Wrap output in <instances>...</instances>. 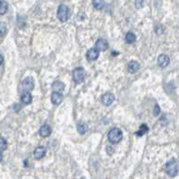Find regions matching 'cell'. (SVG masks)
Returning <instances> with one entry per match:
<instances>
[{
	"label": "cell",
	"mask_w": 179,
	"mask_h": 179,
	"mask_svg": "<svg viewBox=\"0 0 179 179\" xmlns=\"http://www.w3.org/2000/svg\"><path fill=\"white\" fill-rule=\"evenodd\" d=\"M107 138L111 143H118L123 139V133L118 128H113L112 130L109 131Z\"/></svg>",
	"instance_id": "obj_1"
},
{
	"label": "cell",
	"mask_w": 179,
	"mask_h": 179,
	"mask_svg": "<svg viewBox=\"0 0 179 179\" xmlns=\"http://www.w3.org/2000/svg\"><path fill=\"white\" fill-rule=\"evenodd\" d=\"M165 171L170 177H174L178 172V162L177 159H172L165 166Z\"/></svg>",
	"instance_id": "obj_2"
},
{
	"label": "cell",
	"mask_w": 179,
	"mask_h": 179,
	"mask_svg": "<svg viewBox=\"0 0 179 179\" xmlns=\"http://www.w3.org/2000/svg\"><path fill=\"white\" fill-rule=\"evenodd\" d=\"M34 88V81L32 77H26L20 84V91L21 92H30Z\"/></svg>",
	"instance_id": "obj_3"
},
{
	"label": "cell",
	"mask_w": 179,
	"mask_h": 179,
	"mask_svg": "<svg viewBox=\"0 0 179 179\" xmlns=\"http://www.w3.org/2000/svg\"><path fill=\"white\" fill-rule=\"evenodd\" d=\"M56 15H57L58 20L61 22H65L69 18V8L64 5L59 6V7L57 9Z\"/></svg>",
	"instance_id": "obj_4"
},
{
	"label": "cell",
	"mask_w": 179,
	"mask_h": 179,
	"mask_svg": "<svg viewBox=\"0 0 179 179\" xmlns=\"http://www.w3.org/2000/svg\"><path fill=\"white\" fill-rule=\"evenodd\" d=\"M73 78H74V83L76 84H80L84 82L85 78V70L82 67H78L74 69L73 72Z\"/></svg>",
	"instance_id": "obj_5"
},
{
	"label": "cell",
	"mask_w": 179,
	"mask_h": 179,
	"mask_svg": "<svg viewBox=\"0 0 179 179\" xmlns=\"http://www.w3.org/2000/svg\"><path fill=\"white\" fill-rule=\"evenodd\" d=\"M100 101L103 105L105 106H110L112 105V103L115 101V96L111 92H107L105 94H103L100 98Z\"/></svg>",
	"instance_id": "obj_6"
},
{
	"label": "cell",
	"mask_w": 179,
	"mask_h": 179,
	"mask_svg": "<svg viewBox=\"0 0 179 179\" xmlns=\"http://www.w3.org/2000/svg\"><path fill=\"white\" fill-rule=\"evenodd\" d=\"M157 62H158V64L160 66V67L165 68V67H167V66L169 64V63H170V59H169V56H167V55H165V54H161V55L158 56Z\"/></svg>",
	"instance_id": "obj_7"
},
{
	"label": "cell",
	"mask_w": 179,
	"mask_h": 179,
	"mask_svg": "<svg viewBox=\"0 0 179 179\" xmlns=\"http://www.w3.org/2000/svg\"><path fill=\"white\" fill-rule=\"evenodd\" d=\"M99 56V51L95 48V49H91L86 53V57L89 61H94Z\"/></svg>",
	"instance_id": "obj_8"
},
{
	"label": "cell",
	"mask_w": 179,
	"mask_h": 179,
	"mask_svg": "<svg viewBox=\"0 0 179 179\" xmlns=\"http://www.w3.org/2000/svg\"><path fill=\"white\" fill-rule=\"evenodd\" d=\"M96 49L99 51H106L108 49V43L105 39H99L96 41Z\"/></svg>",
	"instance_id": "obj_9"
},
{
	"label": "cell",
	"mask_w": 179,
	"mask_h": 179,
	"mask_svg": "<svg viewBox=\"0 0 179 179\" xmlns=\"http://www.w3.org/2000/svg\"><path fill=\"white\" fill-rule=\"evenodd\" d=\"M46 150H47L46 148L43 147V146H40V147L36 148L35 150H34V153H33L34 158H36V159L42 158L45 156V154H46Z\"/></svg>",
	"instance_id": "obj_10"
},
{
	"label": "cell",
	"mask_w": 179,
	"mask_h": 179,
	"mask_svg": "<svg viewBox=\"0 0 179 179\" xmlns=\"http://www.w3.org/2000/svg\"><path fill=\"white\" fill-rule=\"evenodd\" d=\"M63 100V95L59 92L56 91H53L52 95H51V102L54 105H58L61 103V101Z\"/></svg>",
	"instance_id": "obj_11"
},
{
	"label": "cell",
	"mask_w": 179,
	"mask_h": 179,
	"mask_svg": "<svg viewBox=\"0 0 179 179\" xmlns=\"http://www.w3.org/2000/svg\"><path fill=\"white\" fill-rule=\"evenodd\" d=\"M64 87H65V85H64V83L60 82V81H56L52 84V90L54 91L62 93L64 91Z\"/></svg>",
	"instance_id": "obj_12"
},
{
	"label": "cell",
	"mask_w": 179,
	"mask_h": 179,
	"mask_svg": "<svg viewBox=\"0 0 179 179\" xmlns=\"http://www.w3.org/2000/svg\"><path fill=\"white\" fill-rule=\"evenodd\" d=\"M140 69V64L136 62V61H131L128 63V71L132 74L136 73L137 71Z\"/></svg>",
	"instance_id": "obj_13"
},
{
	"label": "cell",
	"mask_w": 179,
	"mask_h": 179,
	"mask_svg": "<svg viewBox=\"0 0 179 179\" xmlns=\"http://www.w3.org/2000/svg\"><path fill=\"white\" fill-rule=\"evenodd\" d=\"M40 134L42 137H49L51 134V128L48 125H44L40 129Z\"/></svg>",
	"instance_id": "obj_14"
},
{
	"label": "cell",
	"mask_w": 179,
	"mask_h": 179,
	"mask_svg": "<svg viewBox=\"0 0 179 179\" xmlns=\"http://www.w3.org/2000/svg\"><path fill=\"white\" fill-rule=\"evenodd\" d=\"M21 101L25 105L31 104L32 101V97L30 94V92H23V94L21 97Z\"/></svg>",
	"instance_id": "obj_15"
},
{
	"label": "cell",
	"mask_w": 179,
	"mask_h": 179,
	"mask_svg": "<svg viewBox=\"0 0 179 179\" xmlns=\"http://www.w3.org/2000/svg\"><path fill=\"white\" fill-rule=\"evenodd\" d=\"M93 6L97 10H101L105 6V0H93Z\"/></svg>",
	"instance_id": "obj_16"
},
{
	"label": "cell",
	"mask_w": 179,
	"mask_h": 179,
	"mask_svg": "<svg viewBox=\"0 0 179 179\" xmlns=\"http://www.w3.org/2000/svg\"><path fill=\"white\" fill-rule=\"evenodd\" d=\"M126 42L128 43V44H133V43H134L135 42V41H136V36H135V34L131 32H127L126 36Z\"/></svg>",
	"instance_id": "obj_17"
},
{
	"label": "cell",
	"mask_w": 179,
	"mask_h": 179,
	"mask_svg": "<svg viewBox=\"0 0 179 179\" xmlns=\"http://www.w3.org/2000/svg\"><path fill=\"white\" fill-rule=\"evenodd\" d=\"M7 10H8V4L4 0H0V14L1 15L5 14Z\"/></svg>",
	"instance_id": "obj_18"
},
{
	"label": "cell",
	"mask_w": 179,
	"mask_h": 179,
	"mask_svg": "<svg viewBox=\"0 0 179 179\" xmlns=\"http://www.w3.org/2000/svg\"><path fill=\"white\" fill-rule=\"evenodd\" d=\"M148 130H149V128H148V126L146 125H142V126H140V128H139V130L137 131L135 134H136L138 136H142L144 134L147 133Z\"/></svg>",
	"instance_id": "obj_19"
},
{
	"label": "cell",
	"mask_w": 179,
	"mask_h": 179,
	"mask_svg": "<svg viewBox=\"0 0 179 179\" xmlns=\"http://www.w3.org/2000/svg\"><path fill=\"white\" fill-rule=\"evenodd\" d=\"M77 130L80 134H84L85 133L88 131V126L86 124H79L77 126Z\"/></svg>",
	"instance_id": "obj_20"
},
{
	"label": "cell",
	"mask_w": 179,
	"mask_h": 179,
	"mask_svg": "<svg viewBox=\"0 0 179 179\" xmlns=\"http://www.w3.org/2000/svg\"><path fill=\"white\" fill-rule=\"evenodd\" d=\"M7 32V28L5 22H0V37H4Z\"/></svg>",
	"instance_id": "obj_21"
},
{
	"label": "cell",
	"mask_w": 179,
	"mask_h": 179,
	"mask_svg": "<svg viewBox=\"0 0 179 179\" xmlns=\"http://www.w3.org/2000/svg\"><path fill=\"white\" fill-rule=\"evenodd\" d=\"M7 148V142L6 141V139L0 137V151L5 150Z\"/></svg>",
	"instance_id": "obj_22"
},
{
	"label": "cell",
	"mask_w": 179,
	"mask_h": 179,
	"mask_svg": "<svg viewBox=\"0 0 179 179\" xmlns=\"http://www.w3.org/2000/svg\"><path fill=\"white\" fill-rule=\"evenodd\" d=\"M156 33L158 34V35H160V34H162L163 32H164V29H163V27H162V25H160V24H158L156 26Z\"/></svg>",
	"instance_id": "obj_23"
},
{
	"label": "cell",
	"mask_w": 179,
	"mask_h": 179,
	"mask_svg": "<svg viewBox=\"0 0 179 179\" xmlns=\"http://www.w3.org/2000/svg\"><path fill=\"white\" fill-rule=\"evenodd\" d=\"M143 6V0H135V7L140 9Z\"/></svg>",
	"instance_id": "obj_24"
},
{
	"label": "cell",
	"mask_w": 179,
	"mask_h": 179,
	"mask_svg": "<svg viewBox=\"0 0 179 179\" xmlns=\"http://www.w3.org/2000/svg\"><path fill=\"white\" fill-rule=\"evenodd\" d=\"M160 113V107L158 104L155 105V107H154V116H158V114Z\"/></svg>",
	"instance_id": "obj_25"
},
{
	"label": "cell",
	"mask_w": 179,
	"mask_h": 179,
	"mask_svg": "<svg viewBox=\"0 0 179 179\" xmlns=\"http://www.w3.org/2000/svg\"><path fill=\"white\" fill-rule=\"evenodd\" d=\"M107 154H109V155H112L113 154V151H114V150H113V148L112 147H107Z\"/></svg>",
	"instance_id": "obj_26"
},
{
	"label": "cell",
	"mask_w": 179,
	"mask_h": 179,
	"mask_svg": "<svg viewBox=\"0 0 179 179\" xmlns=\"http://www.w3.org/2000/svg\"><path fill=\"white\" fill-rule=\"evenodd\" d=\"M14 107H17V108H14V111H16V112H18V111L20 110V108H21V105H19V104H15Z\"/></svg>",
	"instance_id": "obj_27"
},
{
	"label": "cell",
	"mask_w": 179,
	"mask_h": 179,
	"mask_svg": "<svg viewBox=\"0 0 179 179\" xmlns=\"http://www.w3.org/2000/svg\"><path fill=\"white\" fill-rule=\"evenodd\" d=\"M3 61H4V58H3V56H2L0 55V65H1L2 64H3Z\"/></svg>",
	"instance_id": "obj_28"
},
{
	"label": "cell",
	"mask_w": 179,
	"mask_h": 179,
	"mask_svg": "<svg viewBox=\"0 0 179 179\" xmlns=\"http://www.w3.org/2000/svg\"><path fill=\"white\" fill-rule=\"evenodd\" d=\"M3 159V154H2V151H0V162L2 161Z\"/></svg>",
	"instance_id": "obj_29"
}]
</instances>
